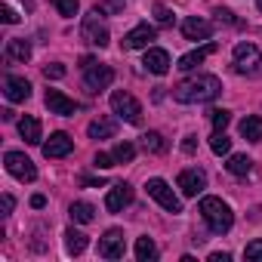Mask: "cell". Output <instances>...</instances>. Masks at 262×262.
Returning a JSON list of instances; mask_svg holds the SVG:
<instances>
[{"label": "cell", "mask_w": 262, "mask_h": 262, "mask_svg": "<svg viewBox=\"0 0 262 262\" xmlns=\"http://www.w3.org/2000/svg\"><path fill=\"white\" fill-rule=\"evenodd\" d=\"M222 93V80L216 74H194L185 77L173 86V99L179 105H201V102H213Z\"/></svg>", "instance_id": "1"}, {"label": "cell", "mask_w": 262, "mask_h": 262, "mask_svg": "<svg viewBox=\"0 0 262 262\" xmlns=\"http://www.w3.org/2000/svg\"><path fill=\"white\" fill-rule=\"evenodd\" d=\"M201 216H204V222H207V228H210L213 234H225V231H231V225H234L231 207H228L222 198H213V194L201 198Z\"/></svg>", "instance_id": "2"}, {"label": "cell", "mask_w": 262, "mask_h": 262, "mask_svg": "<svg viewBox=\"0 0 262 262\" xmlns=\"http://www.w3.org/2000/svg\"><path fill=\"white\" fill-rule=\"evenodd\" d=\"M80 37L90 43V47H108V40H111V34H108V28H105V22H102V13L93 7L86 16H83V22H80Z\"/></svg>", "instance_id": "3"}, {"label": "cell", "mask_w": 262, "mask_h": 262, "mask_svg": "<svg viewBox=\"0 0 262 262\" xmlns=\"http://www.w3.org/2000/svg\"><path fill=\"white\" fill-rule=\"evenodd\" d=\"M111 80H114V68L111 65H102V62H90V65H83V86H86V93H102V90H108L111 86Z\"/></svg>", "instance_id": "4"}, {"label": "cell", "mask_w": 262, "mask_h": 262, "mask_svg": "<svg viewBox=\"0 0 262 262\" xmlns=\"http://www.w3.org/2000/svg\"><path fill=\"white\" fill-rule=\"evenodd\" d=\"M145 188H148V198H151V201H158L167 213H173V216H176V213H182V201L176 198V191L170 188V182H167V179H158V176H155V179H148V182H145Z\"/></svg>", "instance_id": "5"}, {"label": "cell", "mask_w": 262, "mask_h": 262, "mask_svg": "<svg viewBox=\"0 0 262 262\" xmlns=\"http://www.w3.org/2000/svg\"><path fill=\"white\" fill-rule=\"evenodd\" d=\"M231 59H234V71L237 74H247V77L256 74L259 65H262V53H259L256 43H237L234 53H231Z\"/></svg>", "instance_id": "6"}, {"label": "cell", "mask_w": 262, "mask_h": 262, "mask_svg": "<svg viewBox=\"0 0 262 262\" xmlns=\"http://www.w3.org/2000/svg\"><path fill=\"white\" fill-rule=\"evenodd\" d=\"M4 167H7V173H10L13 179H19V182H34V179H37L34 161L25 158L22 151H7V155H4Z\"/></svg>", "instance_id": "7"}, {"label": "cell", "mask_w": 262, "mask_h": 262, "mask_svg": "<svg viewBox=\"0 0 262 262\" xmlns=\"http://www.w3.org/2000/svg\"><path fill=\"white\" fill-rule=\"evenodd\" d=\"M111 111H114L120 120H126V123H139V120H142V105L136 102L133 93H123V90H117V93L111 96Z\"/></svg>", "instance_id": "8"}, {"label": "cell", "mask_w": 262, "mask_h": 262, "mask_svg": "<svg viewBox=\"0 0 262 262\" xmlns=\"http://www.w3.org/2000/svg\"><path fill=\"white\" fill-rule=\"evenodd\" d=\"M123 253H126L123 231H120V228H108V231L99 237V256H102V259H123Z\"/></svg>", "instance_id": "9"}, {"label": "cell", "mask_w": 262, "mask_h": 262, "mask_svg": "<svg viewBox=\"0 0 262 262\" xmlns=\"http://www.w3.org/2000/svg\"><path fill=\"white\" fill-rule=\"evenodd\" d=\"M176 185H179V191H182L185 198H198V194H204V188H207V173L198 170V167L182 170L179 179H176Z\"/></svg>", "instance_id": "10"}, {"label": "cell", "mask_w": 262, "mask_h": 262, "mask_svg": "<svg viewBox=\"0 0 262 262\" xmlns=\"http://www.w3.org/2000/svg\"><path fill=\"white\" fill-rule=\"evenodd\" d=\"M43 102H47V108H50V114H62V117H74L77 111H80V102H74V99H68L62 90H47V96H43Z\"/></svg>", "instance_id": "11"}, {"label": "cell", "mask_w": 262, "mask_h": 262, "mask_svg": "<svg viewBox=\"0 0 262 262\" xmlns=\"http://www.w3.org/2000/svg\"><path fill=\"white\" fill-rule=\"evenodd\" d=\"M129 204H133V185L117 182V185L108 188V194H105V210H108V213H120V210L129 207Z\"/></svg>", "instance_id": "12"}, {"label": "cell", "mask_w": 262, "mask_h": 262, "mask_svg": "<svg viewBox=\"0 0 262 262\" xmlns=\"http://www.w3.org/2000/svg\"><path fill=\"white\" fill-rule=\"evenodd\" d=\"M158 37V28L155 25H136L129 34H123V50H148V43Z\"/></svg>", "instance_id": "13"}, {"label": "cell", "mask_w": 262, "mask_h": 262, "mask_svg": "<svg viewBox=\"0 0 262 262\" xmlns=\"http://www.w3.org/2000/svg\"><path fill=\"white\" fill-rule=\"evenodd\" d=\"M74 151V139L68 133H53L47 142H43V158H68Z\"/></svg>", "instance_id": "14"}, {"label": "cell", "mask_w": 262, "mask_h": 262, "mask_svg": "<svg viewBox=\"0 0 262 262\" xmlns=\"http://www.w3.org/2000/svg\"><path fill=\"white\" fill-rule=\"evenodd\" d=\"M4 93H7L10 102H25V99H31V83H28L25 77L7 74V77H4Z\"/></svg>", "instance_id": "15"}, {"label": "cell", "mask_w": 262, "mask_h": 262, "mask_svg": "<svg viewBox=\"0 0 262 262\" xmlns=\"http://www.w3.org/2000/svg\"><path fill=\"white\" fill-rule=\"evenodd\" d=\"M182 34H185V40H210V34H213V25H210L207 19L188 16V19L182 22Z\"/></svg>", "instance_id": "16"}, {"label": "cell", "mask_w": 262, "mask_h": 262, "mask_svg": "<svg viewBox=\"0 0 262 262\" xmlns=\"http://www.w3.org/2000/svg\"><path fill=\"white\" fill-rule=\"evenodd\" d=\"M142 65H145L151 74H167V71H170V53H167V50H161V47H148V50H145Z\"/></svg>", "instance_id": "17"}, {"label": "cell", "mask_w": 262, "mask_h": 262, "mask_svg": "<svg viewBox=\"0 0 262 262\" xmlns=\"http://www.w3.org/2000/svg\"><path fill=\"white\" fill-rule=\"evenodd\" d=\"M4 56H7V62H19V65H25V62L31 59V43H28L25 37H10Z\"/></svg>", "instance_id": "18"}, {"label": "cell", "mask_w": 262, "mask_h": 262, "mask_svg": "<svg viewBox=\"0 0 262 262\" xmlns=\"http://www.w3.org/2000/svg\"><path fill=\"white\" fill-rule=\"evenodd\" d=\"M216 53V43H204V47H198V50H191V53H185L182 59H179V65L176 68H182V71H194L207 56H213Z\"/></svg>", "instance_id": "19"}, {"label": "cell", "mask_w": 262, "mask_h": 262, "mask_svg": "<svg viewBox=\"0 0 262 262\" xmlns=\"http://www.w3.org/2000/svg\"><path fill=\"white\" fill-rule=\"evenodd\" d=\"M19 136L28 142V145H40V120L37 117H31V114H25V117H19Z\"/></svg>", "instance_id": "20"}, {"label": "cell", "mask_w": 262, "mask_h": 262, "mask_svg": "<svg viewBox=\"0 0 262 262\" xmlns=\"http://www.w3.org/2000/svg\"><path fill=\"white\" fill-rule=\"evenodd\" d=\"M86 133H90V139H111V136L117 133V123H114L111 117H96V120L86 126Z\"/></svg>", "instance_id": "21"}, {"label": "cell", "mask_w": 262, "mask_h": 262, "mask_svg": "<svg viewBox=\"0 0 262 262\" xmlns=\"http://www.w3.org/2000/svg\"><path fill=\"white\" fill-rule=\"evenodd\" d=\"M241 136L247 142H262V117H256V114L244 117L241 120Z\"/></svg>", "instance_id": "22"}, {"label": "cell", "mask_w": 262, "mask_h": 262, "mask_svg": "<svg viewBox=\"0 0 262 262\" xmlns=\"http://www.w3.org/2000/svg\"><path fill=\"white\" fill-rule=\"evenodd\" d=\"M170 145H167V139L158 133V129H148V133L142 136V151L145 155H164Z\"/></svg>", "instance_id": "23"}, {"label": "cell", "mask_w": 262, "mask_h": 262, "mask_svg": "<svg viewBox=\"0 0 262 262\" xmlns=\"http://www.w3.org/2000/svg\"><path fill=\"white\" fill-rule=\"evenodd\" d=\"M68 216H71V222L86 225V222L96 219V210H93V204H86V201H74V204L68 207Z\"/></svg>", "instance_id": "24"}, {"label": "cell", "mask_w": 262, "mask_h": 262, "mask_svg": "<svg viewBox=\"0 0 262 262\" xmlns=\"http://www.w3.org/2000/svg\"><path fill=\"white\" fill-rule=\"evenodd\" d=\"M86 244H90V237H86L83 231H77V228H68V231H65V250H68L71 256H80V253L86 250Z\"/></svg>", "instance_id": "25"}, {"label": "cell", "mask_w": 262, "mask_h": 262, "mask_svg": "<svg viewBox=\"0 0 262 262\" xmlns=\"http://www.w3.org/2000/svg\"><path fill=\"white\" fill-rule=\"evenodd\" d=\"M225 170H228L231 176H250V173H253V161H250L247 155H231L228 164H225Z\"/></svg>", "instance_id": "26"}, {"label": "cell", "mask_w": 262, "mask_h": 262, "mask_svg": "<svg viewBox=\"0 0 262 262\" xmlns=\"http://www.w3.org/2000/svg\"><path fill=\"white\" fill-rule=\"evenodd\" d=\"M136 259L139 262H155L158 259V244L145 234V237H136Z\"/></svg>", "instance_id": "27"}, {"label": "cell", "mask_w": 262, "mask_h": 262, "mask_svg": "<svg viewBox=\"0 0 262 262\" xmlns=\"http://www.w3.org/2000/svg\"><path fill=\"white\" fill-rule=\"evenodd\" d=\"M210 148H213V155H228L231 151V139L225 136V129H216V133H213Z\"/></svg>", "instance_id": "28"}, {"label": "cell", "mask_w": 262, "mask_h": 262, "mask_svg": "<svg viewBox=\"0 0 262 262\" xmlns=\"http://www.w3.org/2000/svg\"><path fill=\"white\" fill-rule=\"evenodd\" d=\"M111 155H114V161H117V164H129V161L136 158V145H129V142H117Z\"/></svg>", "instance_id": "29"}, {"label": "cell", "mask_w": 262, "mask_h": 262, "mask_svg": "<svg viewBox=\"0 0 262 262\" xmlns=\"http://www.w3.org/2000/svg\"><path fill=\"white\" fill-rule=\"evenodd\" d=\"M53 7L59 10V16L74 19V16H77V7H80V0H53Z\"/></svg>", "instance_id": "30"}, {"label": "cell", "mask_w": 262, "mask_h": 262, "mask_svg": "<svg viewBox=\"0 0 262 262\" xmlns=\"http://www.w3.org/2000/svg\"><path fill=\"white\" fill-rule=\"evenodd\" d=\"M210 120H213V129H225V126L231 123V111L216 108V111H210Z\"/></svg>", "instance_id": "31"}, {"label": "cell", "mask_w": 262, "mask_h": 262, "mask_svg": "<svg viewBox=\"0 0 262 262\" xmlns=\"http://www.w3.org/2000/svg\"><path fill=\"white\" fill-rule=\"evenodd\" d=\"M244 259H250V262H262V241H250V244L244 247Z\"/></svg>", "instance_id": "32"}, {"label": "cell", "mask_w": 262, "mask_h": 262, "mask_svg": "<svg viewBox=\"0 0 262 262\" xmlns=\"http://www.w3.org/2000/svg\"><path fill=\"white\" fill-rule=\"evenodd\" d=\"M155 19H158V25H161V28L173 25V13H170V10H167L164 4H158V7H155Z\"/></svg>", "instance_id": "33"}, {"label": "cell", "mask_w": 262, "mask_h": 262, "mask_svg": "<svg viewBox=\"0 0 262 262\" xmlns=\"http://www.w3.org/2000/svg\"><path fill=\"white\" fill-rule=\"evenodd\" d=\"M114 164H117L114 155H105V151H99V155L93 158V167H96V170H111Z\"/></svg>", "instance_id": "34"}, {"label": "cell", "mask_w": 262, "mask_h": 262, "mask_svg": "<svg viewBox=\"0 0 262 262\" xmlns=\"http://www.w3.org/2000/svg\"><path fill=\"white\" fill-rule=\"evenodd\" d=\"M43 77H47V80H59V77H65V65H59V62L47 65V68H43Z\"/></svg>", "instance_id": "35"}, {"label": "cell", "mask_w": 262, "mask_h": 262, "mask_svg": "<svg viewBox=\"0 0 262 262\" xmlns=\"http://www.w3.org/2000/svg\"><path fill=\"white\" fill-rule=\"evenodd\" d=\"M0 19H4L7 25H16V22H19V16H16V10H13L10 4H4V7H0Z\"/></svg>", "instance_id": "36"}, {"label": "cell", "mask_w": 262, "mask_h": 262, "mask_svg": "<svg viewBox=\"0 0 262 262\" xmlns=\"http://www.w3.org/2000/svg\"><path fill=\"white\" fill-rule=\"evenodd\" d=\"M182 151H185V155H194V151H198V136H185Z\"/></svg>", "instance_id": "37"}, {"label": "cell", "mask_w": 262, "mask_h": 262, "mask_svg": "<svg viewBox=\"0 0 262 262\" xmlns=\"http://www.w3.org/2000/svg\"><path fill=\"white\" fill-rule=\"evenodd\" d=\"M213 16H216V19H219V22H228V25H231V22H234V16H231V13H228V10H222V7H219V10H216V13H213Z\"/></svg>", "instance_id": "38"}, {"label": "cell", "mask_w": 262, "mask_h": 262, "mask_svg": "<svg viewBox=\"0 0 262 262\" xmlns=\"http://www.w3.org/2000/svg\"><path fill=\"white\" fill-rule=\"evenodd\" d=\"M13 207H16L13 194H4V216H10V213H13Z\"/></svg>", "instance_id": "39"}, {"label": "cell", "mask_w": 262, "mask_h": 262, "mask_svg": "<svg viewBox=\"0 0 262 262\" xmlns=\"http://www.w3.org/2000/svg\"><path fill=\"white\" fill-rule=\"evenodd\" d=\"M31 207H34V210L47 207V198H43V194H34V198H31Z\"/></svg>", "instance_id": "40"}, {"label": "cell", "mask_w": 262, "mask_h": 262, "mask_svg": "<svg viewBox=\"0 0 262 262\" xmlns=\"http://www.w3.org/2000/svg\"><path fill=\"white\" fill-rule=\"evenodd\" d=\"M231 256L228 253H210V262H228Z\"/></svg>", "instance_id": "41"}, {"label": "cell", "mask_w": 262, "mask_h": 262, "mask_svg": "<svg viewBox=\"0 0 262 262\" xmlns=\"http://www.w3.org/2000/svg\"><path fill=\"white\" fill-rule=\"evenodd\" d=\"M22 4H25V10H34V0H22Z\"/></svg>", "instance_id": "42"}, {"label": "cell", "mask_w": 262, "mask_h": 262, "mask_svg": "<svg viewBox=\"0 0 262 262\" xmlns=\"http://www.w3.org/2000/svg\"><path fill=\"white\" fill-rule=\"evenodd\" d=\"M256 7H259V10H262V0H256Z\"/></svg>", "instance_id": "43"}]
</instances>
